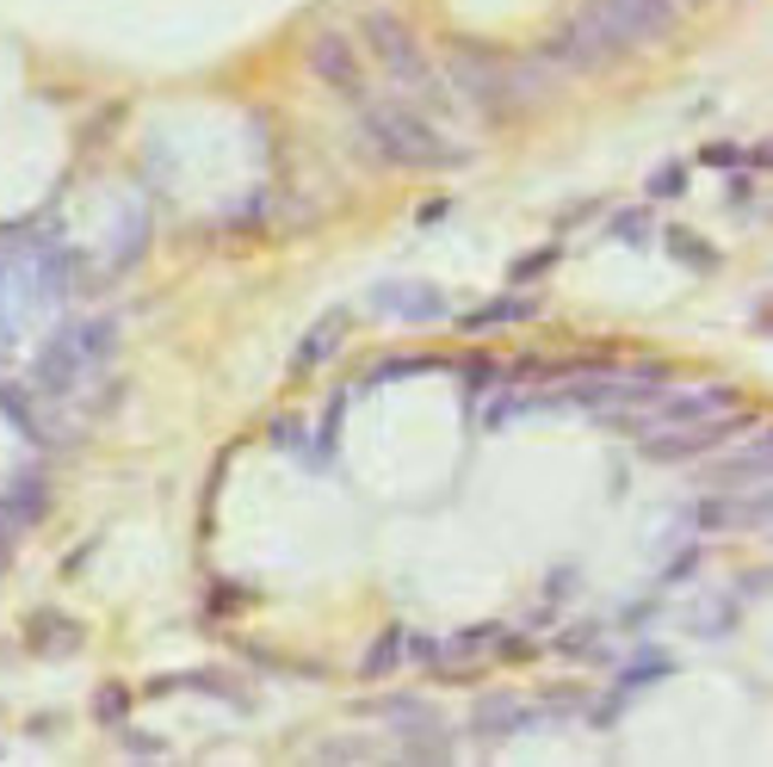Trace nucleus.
I'll list each match as a JSON object with an SVG mask.
<instances>
[{
  "label": "nucleus",
  "mask_w": 773,
  "mask_h": 767,
  "mask_svg": "<svg viewBox=\"0 0 773 767\" xmlns=\"http://www.w3.org/2000/svg\"><path fill=\"white\" fill-rule=\"evenodd\" d=\"M353 106H359V137L372 142V156L390 161V168H445V161H464V149H458L452 137H440V125L421 118L415 106H402V99L365 94V99H353Z\"/></svg>",
  "instance_id": "obj_1"
},
{
  "label": "nucleus",
  "mask_w": 773,
  "mask_h": 767,
  "mask_svg": "<svg viewBox=\"0 0 773 767\" xmlns=\"http://www.w3.org/2000/svg\"><path fill=\"white\" fill-rule=\"evenodd\" d=\"M576 19L606 44V56H632V50H644V44L675 32L680 0H582Z\"/></svg>",
  "instance_id": "obj_2"
},
{
  "label": "nucleus",
  "mask_w": 773,
  "mask_h": 767,
  "mask_svg": "<svg viewBox=\"0 0 773 767\" xmlns=\"http://www.w3.org/2000/svg\"><path fill=\"white\" fill-rule=\"evenodd\" d=\"M111 347H118V316H80L37 353V384L44 391H75L80 377H94L111 360Z\"/></svg>",
  "instance_id": "obj_3"
},
{
  "label": "nucleus",
  "mask_w": 773,
  "mask_h": 767,
  "mask_svg": "<svg viewBox=\"0 0 773 767\" xmlns=\"http://www.w3.org/2000/svg\"><path fill=\"white\" fill-rule=\"evenodd\" d=\"M359 38H365V50H372V63H378L396 87H409V94H433V75H440V68H433V56L421 50V38H415L409 19L365 13L359 19Z\"/></svg>",
  "instance_id": "obj_4"
},
{
  "label": "nucleus",
  "mask_w": 773,
  "mask_h": 767,
  "mask_svg": "<svg viewBox=\"0 0 773 767\" xmlns=\"http://www.w3.org/2000/svg\"><path fill=\"white\" fill-rule=\"evenodd\" d=\"M445 81H452V94L464 99V106H483V111H495L507 99V87H514V75L495 63L490 50H476V44H452V50H445Z\"/></svg>",
  "instance_id": "obj_5"
},
{
  "label": "nucleus",
  "mask_w": 773,
  "mask_h": 767,
  "mask_svg": "<svg viewBox=\"0 0 773 767\" xmlns=\"http://www.w3.org/2000/svg\"><path fill=\"white\" fill-rule=\"evenodd\" d=\"M303 63H310V75H316L322 87H334V94H347V99L372 94V87H365V56L353 50V38H341V32H316L303 44Z\"/></svg>",
  "instance_id": "obj_6"
},
{
  "label": "nucleus",
  "mask_w": 773,
  "mask_h": 767,
  "mask_svg": "<svg viewBox=\"0 0 773 767\" xmlns=\"http://www.w3.org/2000/svg\"><path fill=\"white\" fill-rule=\"evenodd\" d=\"M742 415L730 408V415H711V422H687V427H656V434H644V458L649 465H687V458L711 452L718 439L737 427Z\"/></svg>",
  "instance_id": "obj_7"
},
{
  "label": "nucleus",
  "mask_w": 773,
  "mask_h": 767,
  "mask_svg": "<svg viewBox=\"0 0 773 767\" xmlns=\"http://www.w3.org/2000/svg\"><path fill=\"white\" fill-rule=\"evenodd\" d=\"M767 483L761 489H742V496H706L699 501V526L706 533H767Z\"/></svg>",
  "instance_id": "obj_8"
},
{
  "label": "nucleus",
  "mask_w": 773,
  "mask_h": 767,
  "mask_svg": "<svg viewBox=\"0 0 773 767\" xmlns=\"http://www.w3.org/2000/svg\"><path fill=\"white\" fill-rule=\"evenodd\" d=\"M372 310L378 316H390V322H415V329H421V322H440L445 316V298L440 291H433V285H378V291H372Z\"/></svg>",
  "instance_id": "obj_9"
},
{
  "label": "nucleus",
  "mask_w": 773,
  "mask_h": 767,
  "mask_svg": "<svg viewBox=\"0 0 773 767\" xmlns=\"http://www.w3.org/2000/svg\"><path fill=\"white\" fill-rule=\"evenodd\" d=\"M545 56H551V63H563V68H576V75H594V68L613 63V56H606V44L588 32L582 19H563V25L551 32V44H545Z\"/></svg>",
  "instance_id": "obj_10"
},
{
  "label": "nucleus",
  "mask_w": 773,
  "mask_h": 767,
  "mask_svg": "<svg viewBox=\"0 0 773 767\" xmlns=\"http://www.w3.org/2000/svg\"><path fill=\"white\" fill-rule=\"evenodd\" d=\"M25 650H37V657H68V650H80V626L68 612H37L32 626H25Z\"/></svg>",
  "instance_id": "obj_11"
},
{
  "label": "nucleus",
  "mask_w": 773,
  "mask_h": 767,
  "mask_svg": "<svg viewBox=\"0 0 773 767\" xmlns=\"http://www.w3.org/2000/svg\"><path fill=\"white\" fill-rule=\"evenodd\" d=\"M409 662V626H384L378 638H372V650L359 657V674L365 681H384V674H396Z\"/></svg>",
  "instance_id": "obj_12"
},
{
  "label": "nucleus",
  "mask_w": 773,
  "mask_h": 767,
  "mask_svg": "<svg viewBox=\"0 0 773 767\" xmlns=\"http://www.w3.org/2000/svg\"><path fill=\"white\" fill-rule=\"evenodd\" d=\"M341 341H347V316H329L322 329H310V334L298 341V360H291V372L310 377L322 360H334V347H341Z\"/></svg>",
  "instance_id": "obj_13"
},
{
  "label": "nucleus",
  "mask_w": 773,
  "mask_h": 767,
  "mask_svg": "<svg viewBox=\"0 0 773 767\" xmlns=\"http://www.w3.org/2000/svg\"><path fill=\"white\" fill-rule=\"evenodd\" d=\"M767 458H773V439H767V427H761V439L749 446V452H737V458H724V465H718V489H724V483L761 489V483H767Z\"/></svg>",
  "instance_id": "obj_14"
},
{
  "label": "nucleus",
  "mask_w": 773,
  "mask_h": 767,
  "mask_svg": "<svg viewBox=\"0 0 773 767\" xmlns=\"http://www.w3.org/2000/svg\"><path fill=\"white\" fill-rule=\"evenodd\" d=\"M526 316H533V298H495L476 316H458V322H464V329H502V322H526Z\"/></svg>",
  "instance_id": "obj_15"
},
{
  "label": "nucleus",
  "mask_w": 773,
  "mask_h": 767,
  "mask_svg": "<svg viewBox=\"0 0 773 767\" xmlns=\"http://www.w3.org/2000/svg\"><path fill=\"white\" fill-rule=\"evenodd\" d=\"M0 520H7V526H37V520H44V489L37 483L13 489V496L0 501Z\"/></svg>",
  "instance_id": "obj_16"
},
{
  "label": "nucleus",
  "mask_w": 773,
  "mask_h": 767,
  "mask_svg": "<svg viewBox=\"0 0 773 767\" xmlns=\"http://www.w3.org/2000/svg\"><path fill=\"white\" fill-rule=\"evenodd\" d=\"M663 242H668V248L680 254V260H687V267H718V248H706V242H694V235H687V230H663Z\"/></svg>",
  "instance_id": "obj_17"
},
{
  "label": "nucleus",
  "mask_w": 773,
  "mask_h": 767,
  "mask_svg": "<svg viewBox=\"0 0 773 767\" xmlns=\"http://www.w3.org/2000/svg\"><path fill=\"white\" fill-rule=\"evenodd\" d=\"M94 712H99V724H125L130 693H125V688H99V693H94Z\"/></svg>",
  "instance_id": "obj_18"
},
{
  "label": "nucleus",
  "mask_w": 773,
  "mask_h": 767,
  "mask_svg": "<svg viewBox=\"0 0 773 767\" xmlns=\"http://www.w3.org/2000/svg\"><path fill=\"white\" fill-rule=\"evenodd\" d=\"M322 761H372V743H322Z\"/></svg>",
  "instance_id": "obj_19"
},
{
  "label": "nucleus",
  "mask_w": 773,
  "mask_h": 767,
  "mask_svg": "<svg viewBox=\"0 0 773 767\" xmlns=\"http://www.w3.org/2000/svg\"><path fill=\"white\" fill-rule=\"evenodd\" d=\"M551 260H557V248H538V254H526L520 267H514V285H526V279H538V273L551 267Z\"/></svg>",
  "instance_id": "obj_20"
},
{
  "label": "nucleus",
  "mask_w": 773,
  "mask_h": 767,
  "mask_svg": "<svg viewBox=\"0 0 773 767\" xmlns=\"http://www.w3.org/2000/svg\"><path fill=\"white\" fill-rule=\"evenodd\" d=\"M680 187H687V180H680V173L675 168H668V173H656V180H649V192H668V199H675V192Z\"/></svg>",
  "instance_id": "obj_21"
}]
</instances>
